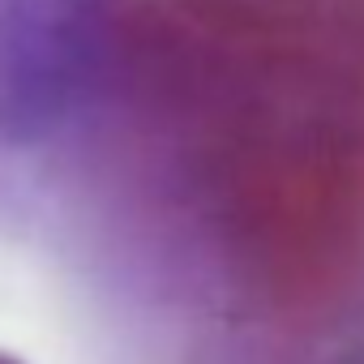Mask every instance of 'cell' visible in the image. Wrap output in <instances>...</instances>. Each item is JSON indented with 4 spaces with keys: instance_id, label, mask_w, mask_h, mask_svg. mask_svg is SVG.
Here are the masks:
<instances>
[{
    "instance_id": "obj_1",
    "label": "cell",
    "mask_w": 364,
    "mask_h": 364,
    "mask_svg": "<svg viewBox=\"0 0 364 364\" xmlns=\"http://www.w3.org/2000/svg\"><path fill=\"white\" fill-rule=\"evenodd\" d=\"M0 364H18V360H9V355H0Z\"/></svg>"
}]
</instances>
